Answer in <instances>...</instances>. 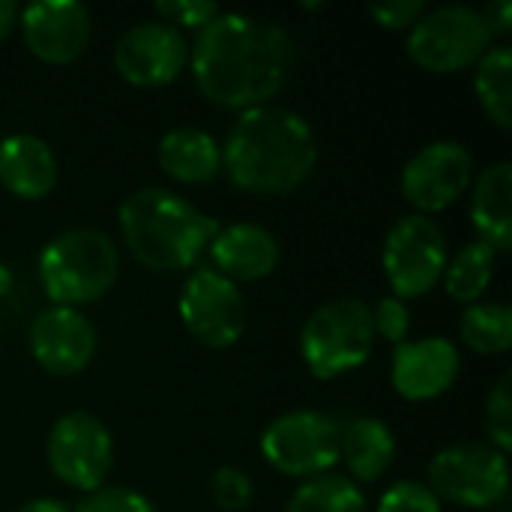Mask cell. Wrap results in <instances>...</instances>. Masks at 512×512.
Returning a JSON list of instances; mask_svg holds the SVG:
<instances>
[{"label":"cell","mask_w":512,"mask_h":512,"mask_svg":"<svg viewBox=\"0 0 512 512\" xmlns=\"http://www.w3.org/2000/svg\"><path fill=\"white\" fill-rule=\"evenodd\" d=\"M189 66L201 96L219 108L249 111L270 105L285 90L297 66V45L270 18L219 12L198 30Z\"/></svg>","instance_id":"1"},{"label":"cell","mask_w":512,"mask_h":512,"mask_svg":"<svg viewBox=\"0 0 512 512\" xmlns=\"http://www.w3.org/2000/svg\"><path fill=\"white\" fill-rule=\"evenodd\" d=\"M318 162V141L306 117L282 105L240 111L225 135L222 168L249 195H288L300 189Z\"/></svg>","instance_id":"2"},{"label":"cell","mask_w":512,"mask_h":512,"mask_svg":"<svg viewBox=\"0 0 512 512\" xmlns=\"http://www.w3.org/2000/svg\"><path fill=\"white\" fill-rule=\"evenodd\" d=\"M117 222L132 258L156 273L192 270L222 228L192 201L162 186L132 192L120 204Z\"/></svg>","instance_id":"3"},{"label":"cell","mask_w":512,"mask_h":512,"mask_svg":"<svg viewBox=\"0 0 512 512\" xmlns=\"http://www.w3.org/2000/svg\"><path fill=\"white\" fill-rule=\"evenodd\" d=\"M120 270L114 240L96 228H69L39 252V285L51 306H87L105 297Z\"/></svg>","instance_id":"4"},{"label":"cell","mask_w":512,"mask_h":512,"mask_svg":"<svg viewBox=\"0 0 512 512\" xmlns=\"http://www.w3.org/2000/svg\"><path fill=\"white\" fill-rule=\"evenodd\" d=\"M375 348L372 309L363 300H333L318 306L300 330V357L306 369L333 381L360 369Z\"/></svg>","instance_id":"5"},{"label":"cell","mask_w":512,"mask_h":512,"mask_svg":"<svg viewBox=\"0 0 512 512\" xmlns=\"http://www.w3.org/2000/svg\"><path fill=\"white\" fill-rule=\"evenodd\" d=\"M495 36L489 33L480 9L471 6H438L426 9L417 24L408 30V57L429 69V72H462L465 66L477 63L489 48Z\"/></svg>","instance_id":"6"},{"label":"cell","mask_w":512,"mask_h":512,"mask_svg":"<svg viewBox=\"0 0 512 512\" xmlns=\"http://www.w3.org/2000/svg\"><path fill=\"white\" fill-rule=\"evenodd\" d=\"M447 261L450 255L444 228L432 216L420 213L402 216L390 228L381 252L384 276L393 288V297L402 303L435 291L444 279Z\"/></svg>","instance_id":"7"},{"label":"cell","mask_w":512,"mask_h":512,"mask_svg":"<svg viewBox=\"0 0 512 512\" xmlns=\"http://www.w3.org/2000/svg\"><path fill=\"white\" fill-rule=\"evenodd\" d=\"M438 501L489 510L507 498L510 459L492 444H453L429 462V483Z\"/></svg>","instance_id":"8"},{"label":"cell","mask_w":512,"mask_h":512,"mask_svg":"<svg viewBox=\"0 0 512 512\" xmlns=\"http://www.w3.org/2000/svg\"><path fill=\"white\" fill-rule=\"evenodd\" d=\"M342 423L321 411H291L276 417L261 435V456L285 477L312 480L339 462Z\"/></svg>","instance_id":"9"},{"label":"cell","mask_w":512,"mask_h":512,"mask_svg":"<svg viewBox=\"0 0 512 512\" xmlns=\"http://www.w3.org/2000/svg\"><path fill=\"white\" fill-rule=\"evenodd\" d=\"M177 309L189 336L216 351L237 345L249 324L243 291L213 267H195L189 273Z\"/></svg>","instance_id":"10"},{"label":"cell","mask_w":512,"mask_h":512,"mask_svg":"<svg viewBox=\"0 0 512 512\" xmlns=\"http://www.w3.org/2000/svg\"><path fill=\"white\" fill-rule=\"evenodd\" d=\"M45 456H48L51 474L60 483L90 495L102 489L111 471L114 441H111L108 426L99 417L87 411H72V414H63L51 426Z\"/></svg>","instance_id":"11"},{"label":"cell","mask_w":512,"mask_h":512,"mask_svg":"<svg viewBox=\"0 0 512 512\" xmlns=\"http://www.w3.org/2000/svg\"><path fill=\"white\" fill-rule=\"evenodd\" d=\"M474 180V156L465 144L444 138L417 150L402 168V195L420 213L432 216L453 207Z\"/></svg>","instance_id":"12"},{"label":"cell","mask_w":512,"mask_h":512,"mask_svg":"<svg viewBox=\"0 0 512 512\" xmlns=\"http://www.w3.org/2000/svg\"><path fill=\"white\" fill-rule=\"evenodd\" d=\"M189 63L186 36L165 21H138L114 45V66L135 87H165Z\"/></svg>","instance_id":"13"},{"label":"cell","mask_w":512,"mask_h":512,"mask_svg":"<svg viewBox=\"0 0 512 512\" xmlns=\"http://www.w3.org/2000/svg\"><path fill=\"white\" fill-rule=\"evenodd\" d=\"M18 27L33 57L51 66H66L87 51L93 18L90 9L75 0H36L21 9Z\"/></svg>","instance_id":"14"},{"label":"cell","mask_w":512,"mask_h":512,"mask_svg":"<svg viewBox=\"0 0 512 512\" xmlns=\"http://www.w3.org/2000/svg\"><path fill=\"white\" fill-rule=\"evenodd\" d=\"M30 354L51 375H78L96 357V330L84 312L48 306L30 324Z\"/></svg>","instance_id":"15"},{"label":"cell","mask_w":512,"mask_h":512,"mask_svg":"<svg viewBox=\"0 0 512 512\" xmlns=\"http://www.w3.org/2000/svg\"><path fill=\"white\" fill-rule=\"evenodd\" d=\"M459 369H462L459 348L450 339L429 336V339L396 345L390 381L402 399L432 402L456 384Z\"/></svg>","instance_id":"16"},{"label":"cell","mask_w":512,"mask_h":512,"mask_svg":"<svg viewBox=\"0 0 512 512\" xmlns=\"http://www.w3.org/2000/svg\"><path fill=\"white\" fill-rule=\"evenodd\" d=\"M213 270L225 279L237 282H258L267 279L279 264V240L273 231L255 222H234L216 231L210 240Z\"/></svg>","instance_id":"17"},{"label":"cell","mask_w":512,"mask_h":512,"mask_svg":"<svg viewBox=\"0 0 512 512\" xmlns=\"http://www.w3.org/2000/svg\"><path fill=\"white\" fill-rule=\"evenodd\" d=\"M60 177L51 144L33 132H15L0 141V186L21 201H42Z\"/></svg>","instance_id":"18"},{"label":"cell","mask_w":512,"mask_h":512,"mask_svg":"<svg viewBox=\"0 0 512 512\" xmlns=\"http://www.w3.org/2000/svg\"><path fill=\"white\" fill-rule=\"evenodd\" d=\"M471 225L489 249H512V162L501 159L480 171L471 192Z\"/></svg>","instance_id":"19"},{"label":"cell","mask_w":512,"mask_h":512,"mask_svg":"<svg viewBox=\"0 0 512 512\" xmlns=\"http://www.w3.org/2000/svg\"><path fill=\"white\" fill-rule=\"evenodd\" d=\"M159 168L186 186L210 183L222 171V147L219 141L198 126H177L162 135L156 150Z\"/></svg>","instance_id":"20"},{"label":"cell","mask_w":512,"mask_h":512,"mask_svg":"<svg viewBox=\"0 0 512 512\" xmlns=\"http://www.w3.org/2000/svg\"><path fill=\"white\" fill-rule=\"evenodd\" d=\"M339 459H345L354 483H378L396 462V438L378 417H357L342 426Z\"/></svg>","instance_id":"21"},{"label":"cell","mask_w":512,"mask_h":512,"mask_svg":"<svg viewBox=\"0 0 512 512\" xmlns=\"http://www.w3.org/2000/svg\"><path fill=\"white\" fill-rule=\"evenodd\" d=\"M477 99L486 111V117L498 129H512V48L510 45H492L477 60L474 75Z\"/></svg>","instance_id":"22"},{"label":"cell","mask_w":512,"mask_h":512,"mask_svg":"<svg viewBox=\"0 0 512 512\" xmlns=\"http://www.w3.org/2000/svg\"><path fill=\"white\" fill-rule=\"evenodd\" d=\"M495 261H498V252L489 249L480 240L462 246L447 261V270H444V291H447V297L462 303V306L480 303V297L489 291V285L495 279Z\"/></svg>","instance_id":"23"},{"label":"cell","mask_w":512,"mask_h":512,"mask_svg":"<svg viewBox=\"0 0 512 512\" xmlns=\"http://www.w3.org/2000/svg\"><path fill=\"white\" fill-rule=\"evenodd\" d=\"M462 342L477 354H507L512 348V309L507 303H474L459 321Z\"/></svg>","instance_id":"24"},{"label":"cell","mask_w":512,"mask_h":512,"mask_svg":"<svg viewBox=\"0 0 512 512\" xmlns=\"http://www.w3.org/2000/svg\"><path fill=\"white\" fill-rule=\"evenodd\" d=\"M285 512H366V495L342 474H321L297 486Z\"/></svg>","instance_id":"25"},{"label":"cell","mask_w":512,"mask_h":512,"mask_svg":"<svg viewBox=\"0 0 512 512\" xmlns=\"http://www.w3.org/2000/svg\"><path fill=\"white\" fill-rule=\"evenodd\" d=\"M486 432L489 444L501 453L512 450V375H501L495 390L486 399Z\"/></svg>","instance_id":"26"},{"label":"cell","mask_w":512,"mask_h":512,"mask_svg":"<svg viewBox=\"0 0 512 512\" xmlns=\"http://www.w3.org/2000/svg\"><path fill=\"white\" fill-rule=\"evenodd\" d=\"M210 492L216 507L225 512H243L255 498V486L240 468H219L210 480Z\"/></svg>","instance_id":"27"},{"label":"cell","mask_w":512,"mask_h":512,"mask_svg":"<svg viewBox=\"0 0 512 512\" xmlns=\"http://www.w3.org/2000/svg\"><path fill=\"white\" fill-rule=\"evenodd\" d=\"M75 512H156V507L135 489L102 486L78 501Z\"/></svg>","instance_id":"28"},{"label":"cell","mask_w":512,"mask_h":512,"mask_svg":"<svg viewBox=\"0 0 512 512\" xmlns=\"http://www.w3.org/2000/svg\"><path fill=\"white\" fill-rule=\"evenodd\" d=\"M378 512H441V501L426 483L402 480L384 492V498L378 501Z\"/></svg>","instance_id":"29"},{"label":"cell","mask_w":512,"mask_h":512,"mask_svg":"<svg viewBox=\"0 0 512 512\" xmlns=\"http://www.w3.org/2000/svg\"><path fill=\"white\" fill-rule=\"evenodd\" d=\"M153 12L159 15V21L171 24V27H207L222 9L210 0H159L153 6Z\"/></svg>","instance_id":"30"},{"label":"cell","mask_w":512,"mask_h":512,"mask_svg":"<svg viewBox=\"0 0 512 512\" xmlns=\"http://www.w3.org/2000/svg\"><path fill=\"white\" fill-rule=\"evenodd\" d=\"M372 327H375V339L381 336L390 345H402V342H408V333H411V312L402 300L384 297L372 309Z\"/></svg>","instance_id":"31"},{"label":"cell","mask_w":512,"mask_h":512,"mask_svg":"<svg viewBox=\"0 0 512 512\" xmlns=\"http://www.w3.org/2000/svg\"><path fill=\"white\" fill-rule=\"evenodd\" d=\"M423 12H426V0H384L369 6V15L384 30H405V27L411 30Z\"/></svg>","instance_id":"32"},{"label":"cell","mask_w":512,"mask_h":512,"mask_svg":"<svg viewBox=\"0 0 512 512\" xmlns=\"http://www.w3.org/2000/svg\"><path fill=\"white\" fill-rule=\"evenodd\" d=\"M480 15H483V21H486V27H489V33H492V36H504V33H510V27H512L510 0H489V6H483V9H480Z\"/></svg>","instance_id":"33"},{"label":"cell","mask_w":512,"mask_h":512,"mask_svg":"<svg viewBox=\"0 0 512 512\" xmlns=\"http://www.w3.org/2000/svg\"><path fill=\"white\" fill-rule=\"evenodd\" d=\"M18 15H21V9L15 0H0V42L18 27Z\"/></svg>","instance_id":"34"},{"label":"cell","mask_w":512,"mask_h":512,"mask_svg":"<svg viewBox=\"0 0 512 512\" xmlns=\"http://www.w3.org/2000/svg\"><path fill=\"white\" fill-rule=\"evenodd\" d=\"M15 512H69V510L63 507V501H54V498H36V501L21 504Z\"/></svg>","instance_id":"35"},{"label":"cell","mask_w":512,"mask_h":512,"mask_svg":"<svg viewBox=\"0 0 512 512\" xmlns=\"http://www.w3.org/2000/svg\"><path fill=\"white\" fill-rule=\"evenodd\" d=\"M12 282H15V279H12V270L0 261V300L12 291Z\"/></svg>","instance_id":"36"}]
</instances>
